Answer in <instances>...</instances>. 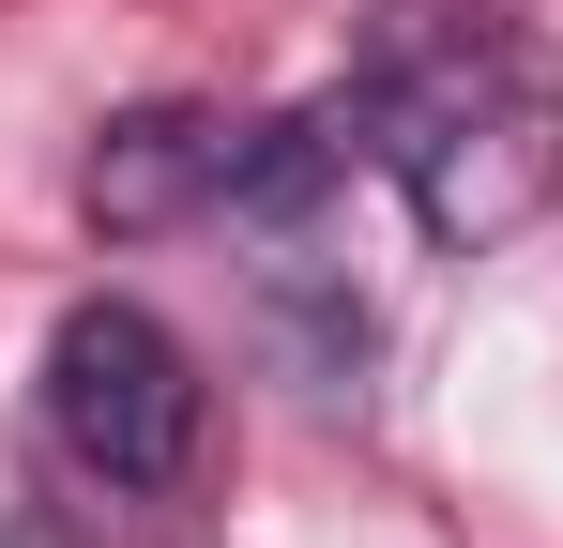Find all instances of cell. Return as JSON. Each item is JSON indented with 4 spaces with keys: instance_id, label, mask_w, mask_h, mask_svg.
<instances>
[{
    "instance_id": "1",
    "label": "cell",
    "mask_w": 563,
    "mask_h": 548,
    "mask_svg": "<svg viewBox=\"0 0 563 548\" xmlns=\"http://www.w3.org/2000/svg\"><path fill=\"white\" fill-rule=\"evenodd\" d=\"M351 122H366V168L411 198V229L442 260L518 244L563 198V62L503 0H366Z\"/></svg>"
},
{
    "instance_id": "2",
    "label": "cell",
    "mask_w": 563,
    "mask_h": 548,
    "mask_svg": "<svg viewBox=\"0 0 563 548\" xmlns=\"http://www.w3.org/2000/svg\"><path fill=\"white\" fill-rule=\"evenodd\" d=\"M46 442L92 503H184L213 472V381L137 289H92L46 336Z\"/></svg>"
},
{
    "instance_id": "3",
    "label": "cell",
    "mask_w": 563,
    "mask_h": 548,
    "mask_svg": "<svg viewBox=\"0 0 563 548\" xmlns=\"http://www.w3.org/2000/svg\"><path fill=\"white\" fill-rule=\"evenodd\" d=\"M244 138L229 107H122L77 168V213L107 244H168V229H229V183H244Z\"/></svg>"
}]
</instances>
